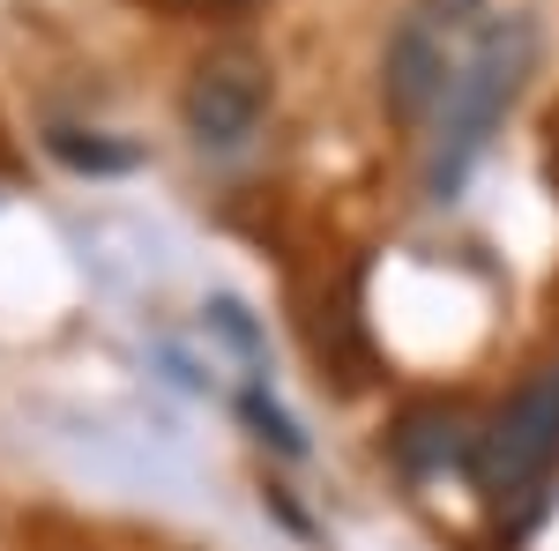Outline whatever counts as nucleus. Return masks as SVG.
<instances>
[{
  "label": "nucleus",
  "mask_w": 559,
  "mask_h": 551,
  "mask_svg": "<svg viewBox=\"0 0 559 551\" xmlns=\"http://www.w3.org/2000/svg\"><path fill=\"white\" fill-rule=\"evenodd\" d=\"M179 112H187V134L202 149H239L269 112V68L254 52H210L179 97Z\"/></svg>",
  "instance_id": "nucleus-4"
},
{
  "label": "nucleus",
  "mask_w": 559,
  "mask_h": 551,
  "mask_svg": "<svg viewBox=\"0 0 559 551\" xmlns=\"http://www.w3.org/2000/svg\"><path fill=\"white\" fill-rule=\"evenodd\" d=\"M395 455H403L411 477H440L455 463H477V432L463 424V410H418L395 432Z\"/></svg>",
  "instance_id": "nucleus-5"
},
{
  "label": "nucleus",
  "mask_w": 559,
  "mask_h": 551,
  "mask_svg": "<svg viewBox=\"0 0 559 551\" xmlns=\"http://www.w3.org/2000/svg\"><path fill=\"white\" fill-rule=\"evenodd\" d=\"M477 23H485V0H411L403 8V23L381 52V105L395 128H426L440 112Z\"/></svg>",
  "instance_id": "nucleus-2"
},
{
  "label": "nucleus",
  "mask_w": 559,
  "mask_h": 551,
  "mask_svg": "<svg viewBox=\"0 0 559 551\" xmlns=\"http://www.w3.org/2000/svg\"><path fill=\"white\" fill-rule=\"evenodd\" d=\"M530 68H537V23L530 15H485L471 52H463V68H455V83H448V97H440V112H432V149H426V194L432 202H448L471 179L485 142L515 112Z\"/></svg>",
  "instance_id": "nucleus-1"
},
{
  "label": "nucleus",
  "mask_w": 559,
  "mask_h": 551,
  "mask_svg": "<svg viewBox=\"0 0 559 551\" xmlns=\"http://www.w3.org/2000/svg\"><path fill=\"white\" fill-rule=\"evenodd\" d=\"M559 463V358L552 366H537L530 381L492 410V424L477 432V492H492V500H515L530 492L537 477H552Z\"/></svg>",
  "instance_id": "nucleus-3"
},
{
  "label": "nucleus",
  "mask_w": 559,
  "mask_h": 551,
  "mask_svg": "<svg viewBox=\"0 0 559 551\" xmlns=\"http://www.w3.org/2000/svg\"><path fill=\"white\" fill-rule=\"evenodd\" d=\"M247 418L261 424V440H269L276 455H306V440H299V432H292V418H284L276 403H261V387H254V395H247Z\"/></svg>",
  "instance_id": "nucleus-6"
}]
</instances>
